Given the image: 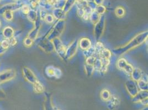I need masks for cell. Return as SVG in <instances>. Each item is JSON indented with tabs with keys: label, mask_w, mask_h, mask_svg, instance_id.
Returning a JSON list of instances; mask_svg holds the SVG:
<instances>
[{
	"label": "cell",
	"mask_w": 148,
	"mask_h": 110,
	"mask_svg": "<svg viewBox=\"0 0 148 110\" xmlns=\"http://www.w3.org/2000/svg\"><path fill=\"white\" fill-rule=\"evenodd\" d=\"M148 35V31L145 32V34H141L133 39L129 43H128L127 45L124 46L125 49H121V50H123L124 52L127 51V50H130L133 48L136 47V46L139 45L141 43H143V41L145 40V38Z\"/></svg>",
	"instance_id": "cell-1"
},
{
	"label": "cell",
	"mask_w": 148,
	"mask_h": 110,
	"mask_svg": "<svg viewBox=\"0 0 148 110\" xmlns=\"http://www.w3.org/2000/svg\"><path fill=\"white\" fill-rule=\"evenodd\" d=\"M75 2H76V0H66L65 1L64 6L62 8V10L65 12H67L71 8V7L73 6Z\"/></svg>",
	"instance_id": "cell-2"
},
{
	"label": "cell",
	"mask_w": 148,
	"mask_h": 110,
	"mask_svg": "<svg viewBox=\"0 0 148 110\" xmlns=\"http://www.w3.org/2000/svg\"><path fill=\"white\" fill-rule=\"evenodd\" d=\"M34 90L37 92H42L44 90V87L42 83L36 80L34 84Z\"/></svg>",
	"instance_id": "cell-3"
},
{
	"label": "cell",
	"mask_w": 148,
	"mask_h": 110,
	"mask_svg": "<svg viewBox=\"0 0 148 110\" xmlns=\"http://www.w3.org/2000/svg\"><path fill=\"white\" fill-rule=\"evenodd\" d=\"M125 13V11L124 10L123 8L122 7H118L117 8L116 10V14L117 16L118 17H123Z\"/></svg>",
	"instance_id": "cell-4"
},
{
	"label": "cell",
	"mask_w": 148,
	"mask_h": 110,
	"mask_svg": "<svg viewBox=\"0 0 148 110\" xmlns=\"http://www.w3.org/2000/svg\"><path fill=\"white\" fill-rule=\"evenodd\" d=\"M95 10H96L95 11L100 15V14H103L105 12L106 8L103 6H102V5H97L96 8V9H95Z\"/></svg>",
	"instance_id": "cell-5"
},
{
	"label": "cell",
	"mask_w": 148,
	"mask_h": 110,
	"mask_svg": "<svg viewBox=\"0 0 148 110\" xmlns=\"http://www.w3.org/2000/svg\"><path fill=\"white\" fill-rule=\"evenodd\" d=\"M4 16L5 18L8 19V20H11V19L12 18V12L10 10H8L4 13Z\"/></svg>",
	"instance_id": "cell-6"
},
{
	"label": "cell",
	"mask_w": 148,
	"mask_h": 110,
	"mask_svg": "<svg viewBox=\"0 0 148 110\" xmlns=\"http://www.w3.org/2000/svg\"><path fill=\"white\" fill-rule=\"evenodd\" d=\"M22 11L23 12L25 13V14H28L29 12V8L28 5H23L22 6Z\"/></svg>",
	"instance_id": "cell-7"
},
{
	"label": "cell",
	"mask_w": 148,
	"mask_h": 110,
	"mask_svg": "<svg viewBox=\"0 0 148 110\" xmlns=\"http://www.w3.org/2000/svg\"><path fill=\"white\" fill-rule=\"evenodd\" d=\"M9 44H10V43H8V41H7V40H4V41L2 42V45L3 48H5V49H7V48H8Z\"/></svg>",
	"instance_id": "cell-8"
},
{
	"label": "cell",
	"mask_w": 148,
	"mask_h": 110,
	"mask_svg": "<svg viewBox=\"0 0 148 110\" xmlns=\"http://www.w3.org/2000/svg\"><path fill=\"white\" fill-rule=\"evenodd\" d=\"M104 0H93V2L95 3L97 6V5H101L102 4Z\"/></svg>",
	"instance_id": "cell-9"
},
{
	"label": "cell",
	"mask_w": 148,
	"mask_h": 110,
	"mask_svg": "<svg viewBox=\"0 0 148 110\" xmlns=\"http://www.w3.org/2000/svg\"><path fill=\"white\" fill-rule=\"evenodd\" d=\"M85 1H86L87 2H91V1H93V0H85Z\"/></svg>",
	"instance_id": "cell-10"
}]
</instances>
